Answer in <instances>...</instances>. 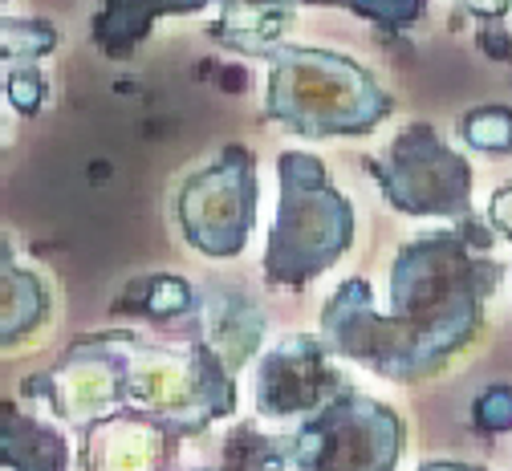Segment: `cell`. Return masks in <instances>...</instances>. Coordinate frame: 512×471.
<instances>
[{
	"instance_id": "23",
	"label": "cell",
	"mask_w": 512,
	"mask_h": 471,
	"mask_svg": "<svg viewBox=\"0 0 512 471\" xmlns=\"http://www.w3.org/2000/svg\"><path fill=\"white\" fill-rule=\"evenodd\" d=\"M419 471H484L480 463H452V459H435V463H423Z\"/></svg>"
},
{
	"instance_id": "9",
	"label": "cell",
	"mask_w": 512,
	"mask_h": 471,
	"mask_svg": "<svg viewBox=\"0 0 512 471\" xmlns=\"http://www.w3.org/2000/svg\"><path fill=\"white\" fill-rule=\"evenodd\" d=\"M29 390H41L61 419L90 427L110 407H122V350H118V338L82 342L61 366H53L45 378L29 382Z\"/></svg>"
},
{
	"instance_id": "8",
	"label": "cell",
	"mask_w": 512,
	"mask_h": 471,
	"mask_svg": "<svg viewBox=\"0 0 512 471\" xmlns=\"http://www.w3.org/2000/svg\"><path fill=\"white\" fill-rule=\"evenodd\" d=\"M338 390L342 378L330 366V350L309 333H297L265 354L261 374H256V411L269 419L305 415L326 407Z\"/></svg>"
},
{
	"instance_id": "7",
	"label": "cell",
	"mask_w": 512,
	"mask_h": 471,
	"mask_svg": "<svg viewBox=\"0 0 512 471\" xmlns=\"http://www.w3.org/2000/svg\"><path fill=\"white\" fill-rule=\"evenodd\" d=\"M387 199L407 216H468L472 212V167L460 151L415 122L391 143L387 159L374 163Z\"/></svg>"
},
{
	"instance_id": "18",
	"label": "cell",
	"mask_w": 512,
	"mask_h": 471,
	"mask_svg": "<svg viewBox=\"0 0 512 471\" xmlns=\"http://www.w3.org/2000/svg\"><path fill=\"white\" fill-rule=\"evenodd\" d=\"M472 419H476V427L488 431V435L512 431V386H488V390L476 398Z\"/></svg>"
},
{
	"instance_id": "4",
	"label": "cell",
	"mask_w": 512,
	"mask_h": 471,
	"mask_svg": "<svg viewBox=\"0 0 512 471\" xmlns=\"http://www.w3.org/2000/svg\"><path fill=\"white\" fill-rule=\"evenodd\" d=\"M122 350V407L171 435H196L236 407V382L208 342L187 354L118 338Z\"/></svg>"
},
{
	"instance_id": "6",
	"label": "cell",
	"mask_w": 512,
	"mask_h": 471,
	"mask_svg": "<svg viewBox=\"0 0 512 471\" xmlns=\"http://www.w3.org/2000/svg\"><path fill=\"white\" fill-rule=\"evenodd\" d=\"M175 212L187 244L228 260L240 256L256 220V163L248 147H224L204 171H196L175 195Z\"/></svg>"
},
{
	"instance_id": "22",
	"label": "cell",
	"mask_w": 512,
	"mask_h": 471,
	"mask_svg": "<svg viewBox=\"0 0 512 471\" xmlns=\"http://www.w3.org/2000/svg\"><path fill=\"white\" fill-rule=\"evenodd\" d=\"M468 5H472L480 17H504V9L512 5V0H468Z\"/></svg>"
},
{
	"instance_id": "2",
	"label": "cell",
	"mask_w": 512,
	"mask_h": 471,
	"mask_svg": "<svg viewBox=\"0 0 512 471\" xmlns=\"http://www.w3.org/2000/svg\"><path fill=\"white\" fill-rule=\"evenodd\" d=\"M273 74L265 110L273 122L305 134V139H330V134H366L391 114V94L374 82L358 61L330 53L281 45L269 49Z\"/></svg>"
},
{
	"instance_id": "13",
	"label": "cell",
	"mask_w": 512,
	"mask_h": 471,
	"mask_svg": "<svg viewBox=\"0 0 512 471\" xmlns=\"http://www.w3.org/2000/svg\"><path fill=\"white\" fill-rule=\"evenodd\" d=\"M0 463L13 471H66L70 447L57 431L17 411H0Z\"/></svg>"
},
{
	"instance_id": "1",
	"label": "cell",
	"mask_w": 512,
	"mask_h": 471,
	"mask_svg": "<svg viewBox=\"0 0 512 471\" xmlns=\"http://www.w3.org/2000/svg\"><path fill=\"white\" fill-rule=\"evenodd\" d=\"M500 285V264L472 252L464 232H435L403 244L391 268V309L374 313L370 285L346 281L322 313V346L382 378H423L460 354L480 329L484 297Z\"/></svg>"
},
{
	"instance_id": "10",
	"label": "cell",
	"mask_w": 512,
	"mask_h": 471,
	"mask_svg": "<svg viewBox=\"0 0 512 471\" xmlns=\"http://www.w3.org/2000/svg\"><path fill=\"white\" fill-rule=\"evenodd\" d=\"M175 435L143 415H118L90 427L86 471H167Z\"/></svg>"
},
{
	"instance_id": "12",
	"label": "cell",
	"mask_w": 512,
	"mask_h": 471,
	"mask_svg": "<svg viewBox=\"0 0 512 471\" xmlns=\"http://www.w3.org/2000/svg\"><path fill=\"white\" fill-rule=\"evenodd\" d=\"M261 329H265V321L244 293H236V289H212L208 293V346L216 350V358L228 370H236L256 350Z\"/></svg>"
},
{
	"instance_id": "16",
	"label": "cell",
	"mask_w": 512,
	"mask_h": 471,
	"mask_svg": "<svg viewBox=\"0 0 512 471\" xmlns=\"http://www.w3.org/2000/svg\"><path fill=\"white\" fill-rule=\"evenodd\" d=\"M460 134L476 151L508 155L512 151V110L508 106H480L460 122Z\"/></svg>"
},
{
	"instance_id": "14",
	"label": "cell",
	"mask_w": 512,
	"mask_h": 471,
	"mask_svg": "<svg viewBox=\"0 0 512 471\" xmlns=\"http://www.w3.org/2000/svg\"><path fill=\"white\" fill-rule=\"evenodd\" d=\"M204 5L208 0H110L106 13L98 17V41L110 53H126L151 29L159 13H191Z\"/></svg>"
},
{
	"instance_id": "17",
	"label": "cell",
	"mask_w": 512,
	"mask_h": 471,
	"mask_svg": "<svg viewBox=\"0 0 512 471\" xmlns=\"http://www.w3.org/2000/svg\"><path fill=\"white\" fill-rule=\"evenodd\" d=\"M57 29L45 21H0V57L33 61L41 53H53Z\"/></svg>"
},
{
	"instance_id": "11",
	"label": "cell",
	"mask_w": 512,
	"mask_h": 471,
	"mask_svg": "<svg viewBox=\"0 0 512 471\" xmlns=\"http://www.w3.org/2000/svg\"><path fill=\"white\" fill-rule=\"evenodd\" d=\"M45 317H49L45 285L25 268H17L9 240L0 236V346L21 342Z\"/></svg>"
},
{
	"instance_id": "15",
	"label": "cell",
	"mask_w": 512,
	"mask_h": 471,
	"mask_svg": "<svg viewBox=\"0 0 512 471\" xmlns=\"http://www.w3.org/2000/svg\"><path fill=\"white\" fill-rule=\"evenodd\" d=\"M131 313H143V317H155V321H171V317H183L191 305H196V293H191L187 281L179 277H167V273H155L139 285H131V293H126L122 305H131Z\"/></svg>"
},
{
	"instance_id": "20",
	"label": "cell",
	"mask_w": 512,
	"mask_h": 471,
	"mask_svg": "<svg viewBox=\"0 0 512 471\" xmlns=\"http://www.w3.org/2000/svg\"><path fill=\"white\" fill-rule=\"evenodd\" d=\"M5 94L21 114H37V106L45 102V78L33 70V65H13L5 78Z\"/></svg>"
},
{
	"instance_id": "3",
	"label": "cell",
	"mask_w": 512,
	"mask_h": 471,
	"mask_svg": "<svg viewBox=\"0 0 512 471\" xmlns=\"http://www.w3.org/2000/svg\"><path fill=\"white\" fill-rule=\"evenodd\" d=\"M281 208L269 228L265 277L273 285H305L334 268L354 240V208L330 183L326 163L305 151L277 159Z\"/></svg>"
},
{
	"instance_id": "19",
	"label": "cell",
	"mask_w": 512,
	"mask_h": 471,
	"mask_svg": "<svg viewBox=\"0 0 512 471\" xmlns=\"http://www.w3.org/2000/svg\"><path fill=\"white\" fill-rule=\"evenodd\" d=\"M334 5H350L378 25H411L423 13V0H334Z\"/></svg>"
},
{
	"instance_id": "5",
	"label": "cell",
	"mask_w": 512,
	"mask_h": 471,
	"mask_svg": "<svg viewBox=\"0 0 512 471\" xmlns=\"http://www.w3.org/2000/svg\"><path fill=\"white\" fill-rule=\"evenodd\" d=\"M403 447V419L378 398L342 386L285 439V463L297 471H395Z\"/></svg>"
},
{
	"instance_id": "21",
	"label": "cell",
	"mask_w": 512,
	"mask_h": 471,
	"mask_svg": "<svg viewBox=\"0 0 512 471\" xmlns=\"http://www.w3.org/2000/svg\"><path fill=\"white\" fill-rule=\"evenodd\" d=\"M488 220L496 232H504L512 240V187H500L492 199H488Z\"/></svg>"
}]
</instances>
